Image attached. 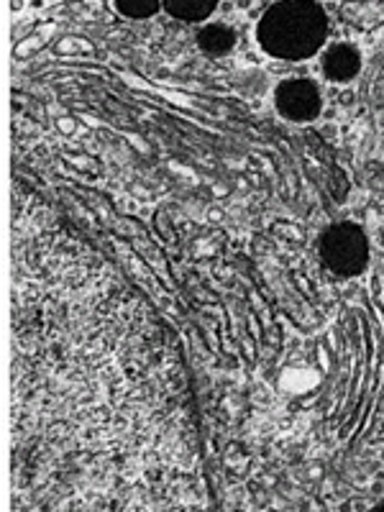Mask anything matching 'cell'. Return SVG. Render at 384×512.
Here are the masks:
<instances>
[{
	"instance_id": "1",
	"label": "cell",
	"mask_w": 384,
	"mask_h": 512,
	"mask_svg": "<svg viewBox=\"0 0 384 512\" xmlns=\"http://www.w3.org/2000/svg\"><path fill=\"white\" fill-rule=\"evenodd\" d=\"M259 44L272 57L308 59L323 47L328 36V16L318 3L285 0L274 3L259 21Z\"/></svg>"
},
{
	"instance_id": "2",
	"label": "cell",
	"mask_w": 384,
	"mask_h": 512,
	"mask_svg": "<svg viewBox=\"0 0 384 512\" xmlns=\"http://www.w3.org/2000/svg\"><path fill=\"white\" fill-rule=\"evenodd\" d=\"M320 256L331 272L356 277L369 264L367 233L356 223H336L320 236Z\"/></svg>"
},
{
	"instance_id": "3",
	"label": "cell",
	"mask_w": 384,
	"mask_h": 512,
	"mask_svg": "<svg viewBox=\"0 0 384 512\" xmlns=\"http://www.w3.org/2000/svg\"><path fill=\"white\" fill-rule=\"evenodd\" d=\"M274 103H277V111L287 118V121H313L318 118L320 105V90L315 82L310 80H285L274 93Z\"/></svg>"
},
{
	"instance_id": "4",
	"label": "cell",
	"mask_w": 384,
	"mask_h": 512,
	"mask_svg": "<svg viewBox=\"0 0 384 512\" xmlns=\"http://www.w3.org/2000/svg\"><path fill=\"white\" fill-rule=\"evenodd\" d=\"M361 70V54L356 52L351 44H333L326 54H323V72L328 80L346 82L354 80Z\"/></svg>"
},
{
	"instance_id": "5",
	"label": "cell",
	"mask_w": 384,
	"mask_h": 512,
	"mask_svg": "<svg viewBox=\"0 0 384 512\" xmlns=\"http://www.w3.org/2000/svg\"><path fill=\"white\" fill-rule=\"evenodd\" d=\"M162 8L169 16L180 18L185 24H198L216 11L218 0H164Z\"/></svg>"
},
{
	"instance_id": "6",
	"label": "cell",
	"mask_w": 384,
	"mask_h": 512,
	"mask_svg": "<svg viewBox=\"0 0 384 512\" xmlns=\"http://www.w3.org/2000/svg\"><path fill=\"white\" fill-rule=\"evenodd\" d=\"M233 44H236V34L223 24H210L205 29H200L198 34V47L205 54H210V57L228 54L233 49Z\"/></svg>"
},
{
	"instance_id": "7",
	"label": "cell",
	"mask_w": 384,
	"mask_h": 512,
	"mask_svg": "<svg viewBox=\"0 0 384 512\" xmlns=\"http://www.w3.org/2000/svg\"><path fill=\"white\" fill-rule=\"evenodd\" d=\"M162 8L159 0H116V11L126 18H149Z\"/></svg>"
},
{
	"instance_id": "8",
	"label": "cell",
	"mask_w": 384,
	"mask_h": 512,
	"mask_svg": "<svg viewBox=\"0 0 384 512\" xmlns=\"http://www.w3.org/2000/svg\"><path fill=\"white\" fill-rule=\"evenodd\" d=\"M374 512H384V502H382V505H377V507H374Z\"/></svg>"
},
{
	"instance_id": "9",
	"label": "cell",
	"mask_w": 384,
	"mask_h": 512,
	"mask_svg": "<svg viewBox=\"0 0 384 512\" xmlns=\"http://www.w3.org/2000/svg\"><path fill=\"white\" fill-rule=\"evenodd\" d=\"M382 246H384V231H382Z\"/></svg>"
}]
</instances>
